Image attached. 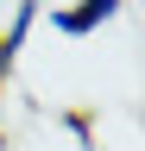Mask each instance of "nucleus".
I'll use <instances>...</instances> for the list:
<instances>
[{"label": "nucleus", "mask_w": 145, "mask_h": 151, "mask_svg": "<svg viewBox=\"0 0 145 151\" xmlns=\"http://www.w3.org/2000/svg\"><path fill=\"white\" fill-rule=\"evenodd\" d=\"M126 0H63V6H50V32L63 38H95L107 19H120Z\"/></svg>", "instance_id": "nucleus-1"}, {"label": "nucleus", "mask_w": 145, "mask_h": 151, "mask_svg": "<svg viewBox=\"0 0 145 151\" xmlns=\"http://www.w3.org/2000/svg\"><path fill=\"white\" fill-rule=\"evenodd\" d=\"M6 6H13V0H0V13H6Z\"/></svg>", "instance_id": "nucleus-3"}, {"label": "nucleus", "mask_w": 145, "mask_h": 151, "mask_svg": "<svg viewBox=\"0 0 145 151\" xmlns=\"http://www.w3.org/2000/svg\"><path fill=\"white\" fill-rule=\"evenodd\" d=\"M38 19H44V0H13L6 6V25H0V69L19 63V50H25V38H32Z\"/></svg>", "instance_id": "nucleus-2"}]
</instances>
